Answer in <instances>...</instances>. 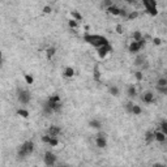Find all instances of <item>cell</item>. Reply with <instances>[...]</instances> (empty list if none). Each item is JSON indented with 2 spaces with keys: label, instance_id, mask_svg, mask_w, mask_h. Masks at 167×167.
Returning <instances> with one entry per match:
<instances>
[{
  "label": "cell",
  "instance_id": "1",
  "mask_svg": "<svg viewBox=\"0 0 167 167\" xmlns=\"http://www.w3.org/2000/svg\"><path fill=\"white\" fill-rule=\"evenodd\" d=\"M84 39H85L86 43L91 44V46L95 47V48H99V47L108 44L107 38L102 37V35H93V34H88V35H85V37H84Z\"/></svg>",
  "mask_w": 167,
  "mask_h": 167
},
{
  "label": "cell",
  "instance_id": "2",
  "mask_svg": "<svg viewBox=\"0 0 167 167\" xmlns=\"http://www.w3.org/2000/svg\"><path fill=\"white\" fill-rule=\"evenodd\" d=\"M33 152H34V142H33V141H26V142L22 144L20 150H18V157L25 158L32 154Z\"/></svg>",
  "mask_w": 167,
  "mask_h": 167
},
{
  "label": "cell",
  "instance_id": "3",
  "mask_svg": "<svg viewBox=\"0 0 167 167\" xmlns=\"http://www.w3.org/2000/svg\"><path fill=\"white\" fill-rule=\"evenodd\" d=\"M142 5L145 7L146 12L149 13L152 17H155L158 15V9H157V3L154 0H144L142 1Z\"/></svg>",
  "mask_w": 167,
  "mask_h": 167
},
{
  "label": "cell",
  "instance_id": "4",
  "mask_svg": "<svg viewBox=\"0 0 167 167\" xmlns=\"http://www.w3.org/2000/svg\"><path fill=\"white\" fill-rule=\"evenodd\" d=\"M43 161H44V165L48 166V167H52L55 166L56 163V155L51 152H46L44 153V157H43Z\"/></svg>",
  "mask_w": 167,
  "mask_h": 167
},
{
  "label": "cell",
  "instance_id": "5",
  "mask_svg": "<svg viewBox=\"0 0 167 167\" xmlns=\"http://www.w3.org/2000/svg\"><path fill=\"white\" fill-rule=\"evenodd\" d=\"M110 52H111L110 44H106V46H102V47H99V48H97V54H98V56L101 58V59H105L106 56H108Z\"/></svg>",
  "mask_w": 167,
  "mask_h": 167
},
{
  "label": "cell",
  "instance_id": "6",
  "mask_svg": "<svg viewBox=\"0 0 167 167\" xmlns=\"http://www.w3.org/2000/svg\"><path fill=\"white\" fill-rule=\"evenodd\" d=\"M17 98L22 105H26V103H29V101H30V93L27 90H20L17 94Z\"/></svg>",
  "mask_w": 167,
  "mask_h": 167
},
{
  "label": "cell",
  "instance_id": "7",
  "mask_svg": "<svg viewBox=\"0 0 167 167\" xmlns=\"http://www.w3.org/2000/svg\"><path fill=\"white\" fill-rule=\"evenodd\" d=\"M142 48H144V47L141 46L140 42H135V41L131 42V43H129V47H128V50H129L131 54H137V52H140Z\"/></svg>",
  "mask_w": 167,
  "mask_h": 167
},
{
  "label": "cell",
  "instance_id": "8",
  "mask_svg": "<svg viewBox=\"0 0 167 167\" xmlns=\"http://www.w3.org/2000/svg\"><path fill=\"white\" fill-rule=\"evenodd\" d=\"M95 145L99 147V149H105L106 146H107V140H106V137L103 135H98L95 137Z\"/></svg>",
  "mask_w": 167,
  "mask_h": 167
},
{
  "label": "cell",
  "instance_id": "9",
  "mask_svg": "<svg viewBox=\"0 0 167 167\" xmlns=\"http://www.w3.org/2000/svg\"><path fill=\"white\" fill-rule=\"evenodd\" d=\"M142 101H144V103H146V105L153 103V101H154V93H153V91H150V90L144 91V94H142Z\"/></svg>",
  "mask_w": 167,
  "mask_h": 167
},
{
  "label": "cell",
  "instance_id": "10",
  "mask_svg": "<svg viewBox=\"0 0 167 167\" xmlns=\"http://www.w3.org/2000/svg\"><path fill=\"white\" fill-rule=\"evenodd\" d=\"M106 12H107L108 15H111V16H120L121 15V8L116 7V5L114 4V5H111L110 8H107Z\"/></svg>",
  "mask_w": 167,
  "mask_h": 167
},
{
  "label": "cell",
  "instance_id": "11",
  "mask_svg": "<svg viewBox=\"0 0 167 167\" xmlns=\"http://www.w3.org/2000/svg\"><path fill=\"white\" fill-rule=\"evenodd\" d=\"M166 138H167V136L162 132V131H155L154 132V140L158 141V142H165Z\"/></svg>",
  "mask_w": 167,
  "mask_h": 167
},
{
  "label": "cell",
  "instance_id": "12",
  "mask_svg": "<svg viewBox=\"0 0 167 167\" xmlns=\"http://www.w3.org/2000/svg\"><path fill=\"white\" fill-rule=\"evenodd\" d=\"M62 132V129H60L59 127H56V125H51V127L48 128V133L47 135H50L51 137H58V135Z\"/></svg>",
  "mask_w": 167,
  "mask_h": 167
},
{
  "label": "cell",
  "instance_id": "13",
  "mask_svg": "<svg viewBox=\"0 0 167 167\" xmlns=\"http://www.w3.org/2000/svg\"><path fill=\"white\" fill-rule=\"evenodd\" d=\"M145 63H146V59H145V56H144V55H137V56H136L135 64L137 67H142Z\"/></svg>",
  "mask_w": 167,
  "mask_h": 167
},
{
  "label": "cell",
  "instance_id": "14",
  "mask_svg": "<svg viewBox=\"0 0 167 167\" xmlns=\"http://www.w3.org/2000/svg\"><path fill=\"white\" fill-rule=\"evenodd\" d=\"M89 127L93 128V129H101L102 128V124L99 120H97V119H93V120L89 121Z\"/></svg>",
  "mask_w": 167,
  "mask_h": 167
},
{
  "label": "cell",
  "instance_id": "15",
  "mask_svg": "<svg viewBox=\"0 0 167 167\" xmlns=\"http://www.w3.org/2000/svg\"><path fill=\"white\" fill-rule=\"evenodd\" d=\"M64 76H65L67 79H73V76H74V69L72 68V67H67V68L64 69Z\"/></svg>",
  "mask_w": 167,
  "mask_h": 167
},
{
  "label": "cell",
  "instance_id": "16",
  "mask_svg": "<svg viewBox=\"0 0 167 167\" xmlns=\"http://www.w3.org/2000/svg\"><path fill=\"white\" fill-rule=\"evenodd\" d=\"M128 97H129L131 99H133L136 97V94H137V89H136V86L135 85H131L129 88H128Z\"/></svg>",
  "mask_w": 167,
  "mask_h": 167
},
{
  "label": "cell",
  "instance_id": "17",
  "mask_svg": "<svg viewBox=\"0 0 167 167\" xmlns=\"http://www.w3.org/2000/svg\"><path fill=\"white\" fill-rule=\"evenodd\" d=\"M55 52H56V48H55V47H48V48L46 50V56H47V59L51 60L52 58H54Z\"/></svg>",
  "mask_w": 167,
  "mask_h": 167
},
{
  "label": "cell",
  "instance_id": "18",
  "mask_svg": "<svg viewBox=\"0 0 167 167\" xmlns=\"http://www.w3.org/2000/svg\"><path fill=\"white\" fill-rule=\"evenodd\" d=\"M108 91H110V94L112 97H119V95H120V90H119L118 86H110Z\"/></svg>",
  "mask_w": 167,
  "mask_h": 167
},
{
  "label": "cell",
  "instance_id": "19",
  "mask_svg": "<svg viewBox=\"0 0 167 167\" xmlns=\"http://www.w3.org/2000/svg\"><path fill=\"white\" fill-rule=\"evenodd\" d=\"M132 38H133V41H135V42H140V41L144 39V38H142V33H141L140 30H136V32L132 34Z\"/></svg>",
  "mask_w": 167,
  "mask_h": 167
},
{
  "label": "cell",
  "instance_id": "20",
  "mask_svg": "<svg viewBox=\"0 0 167 167\" xmlns=\"http://www.w3.org/2000/svg\"><path fill=\"white\" fill-rule=\"evenodd\" d=\"M141 112H142V108H141L138 105H133L131 114H133V115H141Z\"/></svg>",
  "mask_w": 167,
  "mask_h": 167
},
{
  "label": "cell",
  "instance_id": "21",
  "mask_svg": "<svg viewBox=\"0 0 167 167\" xmlns=\"http://www.w3.org/2000/svg\"><path fill=\"white\" fill-rule=\"evenodd\" d=\"M17 115L21 116V118H24V119H26V118H29V111L24 110V108H18V110H17Z\"/></svg>",
  "mask_w": 167,
  "mask_h": 167
},
{
  "label": "cell",
  "instance_id": "22",
  "mask_svg": "<svg viewBox=\"0 0 167 167\" xmlns=\"http://www.w3.org/2000/svg\"><path fill=\"white\" fill-rule=\"evenodd\" d=\"M165 86H167V79L166 77H161V79H158L157 88H165Z\"/></svg>",
  "mask_w": 167,
  "mask_h": 167
},
{
  "label": "cell",
  "instance_id": "23",
  "mask_svg": "<svg viewBox=\"0 0 167 167\" xmlns=\"http://www.w3.org/2000/svg\"><path fill=\"white\" fill-rule=\"evenodd\" d=\"M71 16H72V20H74V21H81L82 20V16L80 15L77 11H72V13H71Z\"/></svg>",
  "mask_w": 167,
  "mask_h": 167
},
{
  "label": "cell",
  "instance_id": "24",
  "mask_svg": "<svg viewBox=\"0 0 167 167\" xmlns=\"http://www.w3.org/2000/svg\"><path fill=\"white\" fill-rule=\"evenodd\" d=\"M25 82L29 84V85H32V84H34V77L32 76V74H25Z\"/></svg>",
  "mask_w": 167,
  "mask_h": 167
},
{
  "label": "cell",
  "instance_id": "25",
  "mask_svg": "<svg viewBox=\"0 0 167 167\" xmlns=\"http://www.w3.org/2000/svg\"><path fill=\"white\" fill-rule=\"evenodd\" d=\"M145 140H146V142H150V141L154 140V132H146Z\"/></svg>",
  "mask_w": 167,
  "mask_h": 167
},
{
  "label": "cell",
  "instance_id": "26",
  "mask_svg": "<svg viewBox=\"0 0 167 167\" xmlns=\"http://www.w3.org/2000/svg\"><path fill=\"white\" fill-rule=\"evenodd\" d=\"M48 102L51 103H60V97L59 95H52L48 98Z\"/></svg>",
  "mask_w": 167,
  "mask_h": 167
},
{
  "label": "cell",
  "instance_id": "27",
  "mask_svg": "<svg viewBox=\"0 0 167 167\" xmlns=\"http://www.w3.org/2000/svg\"><path fill=\"white\" fill-rule=\"evenodd\" d=\"M51 136H50V135H44V136H42V138H41V140H42V142H43V144H47V145H48V144H50V141H51Z\"/></svg>",
  "mask_w": 167,
  "mask_h": 167
},
{
  "label": "cell",
  "instance_id": "28",
  "mask_svg": "<svg viewBox=\"0 0 167 167\" xmlns=\"http://www.w3.org/2000/svg\"><path fill=\"white\" fill-rule=\"evenodd\" d=\"M48 145H50V146H52V147H56L58 145H59V140H58V137H52Z\"/></svg>",
  "mask_w": 167,
  "mask_h": 167
},
{
  "label": "cell",
  "instance_id": "29",
  "mask_svg": "<svg viewBox=\"0 0 167 167\" xmlns=\"http://www.w3.org/2000/svg\"><path fill=\"white\" fill-rule=\"evenodd\" d=\"M138 17V12L137 11H132V12L128 15V20H135V18Z\"/></svg>",
  "mask_w": 167,
  "mask_h": 167
},
{
  "label": "cell",
  "instance_id": "30",
  "mask_svg": "<svg viewBox=\"0 0 167 167\" xmlns=\"http://www.w3.org/2000/svg\"><path fill=\"white\" fill-rule=\"evenodd\" d=\"M68 25H69V27H72V29H76V27L79 26V22L74 21V20H72V18H71V20L68 21Z\"/></svg>",
  "mask_w": 167,
  "mask_h": 167
},
{
  "label": "cell",
  "instance_id": "31",
  "mask_svg": "<svg viewBox=\"0 0 167 167\" xmlns=\"http://www.w3.org/2000/svg\"><path fill=\"white\" fill-rule=\"evenodd\" d=\"M161 131L167 136V121H163V123L161 124Z\"/></svg>",
  "mask_w": 167,
  "mask_h": 167
},
{
  "label": "cell",
  "instance_id": "32",
  "mask_svg": "<svg viewBox=\"0 0 167 167\" xmlns=\"http://www.w3.org/2000/svg\"><path fill=\"white\" fill-rule=\"evenodd\" d=\"M42 11H43V13H46V15H48V13H51V12H52V8L50 7V5H44V7H43V9H42Z\"/></svg>",
  "mask_w": 167,
  "mask_h": 167
},
{
  "label": "cell",
  "instance_id": "33",
  "mask_svg": "<svg viewBox=\"0 0 167 167\" xmlns=\"http://www.w3.org/2000/svg\"><path fill=\"white\" fill-rule=\"evenodd\" d=\"M135 77H136V80H137V81H141V80H142V72H136L135 73Z\"/></svg>",
  "mask_w": 167,
  "mask_h": 167
},
{
  "label": "cell",
  "instance_id": "34",
  "mask_svg": "<svg viewBox=\"0 0 167 167\" xmlns=\"http://www.w3.org/2000/svg\"><path fill=\"white\" fill-rule=\"evenodd\" d=\"M153 43H154L155 46H159V44L162 43V39H161V38H158V37H155V38H153Z\"/></svg>",
  "mask_w": 167,
  "mask_h": 167
},
{
  "label": "cell",
  "instance_id": "35",
  "mask_svg": "<svg viewBox=\"0 0 167 167\" xmlns=\"http://www.w3.org/2000/svg\"><path fill=\"white\" fill-rule=\"evenodd\" d=\"M116 33H118V34L123 33V26H121V25H116Z\"/></svg>",
  "mask_w": 167,
  "mask_h": 167
},
{
  "label": "cell",
  "instance_id": "36",
  "mask_svg": "<svg viewBox=\"0 0 167 167\" xmlns=\"http://www.w3.org/2000/svg\"><path fill=\"white\" fill-rule=\"evenodd\" d=\"M157 90L163 94H167V86H165V88H157Z\"/></svg>",
  "mask_w": 167,
  "mask_h": 167
},
{
  "label": "cell",
  "instance_id": "37",
  "mask_svg": "<svg viewBox=\"0 0 167 167\" xmlns=\"http://www.w3.org/2000/svg\"><path fill=\"white\" fill-rule=\"evenodd\" d=\"M94 74H95V80L98 81V80H99V71H98V68H95V72H94Z\"/></svg>",
  "mask_w": 167,
  "mask_h": 167
},
{
  "label": "cell",
  "instance_id": "38",
  "mask_svg": "<svg viewBox=\"0 0 167 167\" xmlns=\"http://www.w3.org/2000/svg\"><path fill=\"white\" fill-rule=\"evenodd\" d=\"M153 167H166V166H165V165H162V163H155V165L153 166Z\"/></svg>",
  "mask_w": 167,
  "mask_h": 167
},
{
  "label": "cell",
  "instance_id": "39",
  "mask_svg": "<svg viewBox=\"0 0 167 167\" xmlns=\"http://www.w3.org/2000/svg\"><path fill=\"white\" fill-rule=\"evenodd\" d=\"M166 79H167V73H166Z\"/></svg>",
  "mask_w": 167,
  "mask_h": 167
},
{
  "label": "cell",
  "instance_id": "40",
  "mask_svg": "<svg viewBox=\"0 0 167 167\" xmlns=\"http://www.w3.org/2000/svg\"><path fill=\"white\" fill-rule=\"evenodd\" d=\"M62 167H67V166H62Z\"/></svg>",
  "mask_w": 167,
  "mask_h": 167
}]
</instances>
